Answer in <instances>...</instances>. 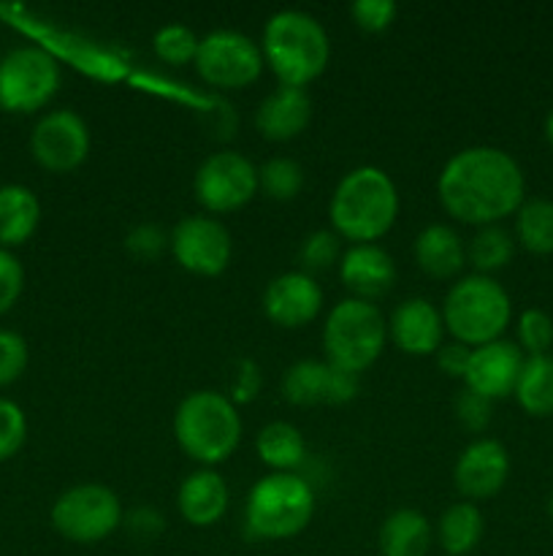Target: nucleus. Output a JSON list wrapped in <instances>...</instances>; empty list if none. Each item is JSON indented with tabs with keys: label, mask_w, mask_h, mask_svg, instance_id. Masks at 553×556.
<instances>
[{
	"label": "nucleus",
	"mask_w": 553,
	"mask_h": 556,
	"mask_svg": "<svg viewBox=\"0 0 553 556\" xmlns=\"http://www.w3.org/2000/svg\"><path fill=\"white\" fill-rule=\"evenodd\" d=\"M442 210L466 226H497L524 204L526 179L513 155L499 147L477 144L459 150L437 179Z\"/></svg>",
	"instance_id": "obj_1"
},
{
	"label": "nucleus",
	"mask_w": 553,
	"mask_h": 556,
	"mask_svg": "<svg viewBox=\"0 0 553 556\" xmlns=\"http://www.w3.org/2000/svg\"><path fill=\"white\" fill-rule=\"evenodd\" d=\"M331 231L350 244H377L399 217V190L388 172L358 166L336 182L329 201Z\"/></svg>",
	"instance_id": "obj_2"
},
{
	"label": "nucleus",
	"mask_w": 553,
	"mask_h": 556,
	"mask_svg": "<svg viewBox=\"0 0 553 556\" xmlns=\"http://www.w3.org/2000/svg\"><path fill=\"white\" fill-rule=\"evenodd\" d=\"M260 54L282 87L304 90L329 65L331 41L318 16L298 9H282L263 25Z\"/></svg>",
	"instance_id": "obj_3"
},
{
	"label": "nucleus",
	"mask_w": 553,
	"mask_h": 556,
	"mask_svg": "<svg viewBox=\"0 0 553 556\" xmlns=\"http://www.w3.org/2000/svg\"><path fill=\"white\" fill-rule=\"evenodd\" d=\"M173 438L190 459L204 467L222 465L242 443V416L231 396L220 391H193L173 413Z\"/></svg>",
	"instance_id": "obj_4"
},
{
	"label": "nucleus",
	"mask_w": 553,
	"mask_h": 556,
	"mask_svg": "<svg viewBox=\"0 0 553 556\" xmlns=\"http://www.w3.org/2000/svg\"><path fill=\"white\" fill-rule=\"evenodd\" d=\"M513 318L507 291L488 275H466L450 286L442 302L445 331L466 348L502 340Z\"/></svg>",
	"instance_id": "obj_5"
},
{
	"label": "nucleus",
	"mask_w": 553,
	"mask_h": 556,
	"mask_svg": "<svg viewBox=\"0 0 553 556\" xmlns=\"http://www.w3.org/2000/svg\"><path fill=\"white\" fill-rule=\"evenodd\" d=\"M314 516V489L301 472H269L247 494L244 525L258 541H287Z\"/></svg>",
	"instance_id": "obj_6"
},
{
	"label": "nucleus",
	"mask_w": 553,
	"mask_h": 556,
	"mask_svg": "<svg viewBox=\"0 0 553 556\" xmlns=\"http://www.w3.org/2000/svg\"><path fill=\"white\" fill-rule=\"evenodd\" d=\"M385 340H388V324L377 304L350 296L334 304L325 315V362L342 372H366L383 353Z\"/></svg>",
	"instance_id": "obj_7"
},
{
	"label": "nucleus",
	"mask_w": 553,
	"mask_h": 556,
	"mask_svg": "<svg viewBox=\"0 0 553 556\" xmlns=\"http://www.w3.org/2000/svg\"><path fill=\"white\" fill-rule=\"evenodd\" d=\"M123 503L101 483H79L52 505V527L70 543H101L123 525Z\"/></svg>",
	"instance_id": "obj_8"
},
{
	"label": "nucleus",
	"mask_w": 553,
	"mask_h": 556,
	"mask_svg": "<svg viewBox=\"0 0 553 556\" xmlns=\"http://www.w3.org/2000/svg\"><path fill=\"white\" fill-rule=\"evenodd\" d=\"M60 87V65L47 49L20 47L0 60V106L30 114L47 106Z\"/></svg>",
	"instance_id": "obj_9"
},
{
	"label": "nucleus",
	"mask_w": 553,
	"mask_h": 556,
	"mask_svg": "<svg viewBox=\"0 0 553 556\" xmlns=\"http://www.w3.org/2000/svg\"><path fill=\"white\" fill-rule=\"evenodd\" d=\"M195 71L217 90H242L263 71V54L249 36L239 30H211L198 41Z\"/></svg>",
	"instance_id": "obj_10"
},
{
	"label": "nucleus",
	"mask_w": 553,
	"mask_h": 556,
	"mask_svg": "<svg viewBox=\"0 0 553 556\" xmlns=\"http://www.w3.org/2000/svg\"><path fill=\"white\" fill-rule=\"evenodd\" d=\"M193 190L198 204L209 215L236 212L244 204H249L258 193V168L242 152H211L195 172Z\"/></svg>",
	"instance_id": "obj_11"
},
{
	"label": "nucleus",
	"mask_w": 553,
	"mask_h": 556,
	"mask_svg": "<svg viewBox=\"0 0 553 556\" xmlns=\"http://www.w3.org/2000/svg\"><path fill=\"white\" fill-rule=\"evenodd\" d=\"M168 248L177 264L190 275L217 277L228 269L233 255L231 231L211 215H190L173 226Z\"/></svg>",
	"instance_id": "obj_12"
},
{
	"label": "nucleus",
	"mask_w": 553,
	"mask_h": 556,
	"mask_svg": "<svg viewBox=\"0 0 553 556\" xmlns=\"http://www.w3.org/2000/svg\"><path fill=\"white\" fill-rule=\"evenodd\" d=\"M30 152L47 172L65 174L79 168L90 155V130L74 109H54L36 123Z\"/></svg>",
	"instance_id": "obj_13"
},
{
	"label": "nucleus",
	"mask_w": 553,
	"mask_h": 556,
	"mask_svg": "<svg viewBox=\"0 0 553 556\" xmlns=\"http://www.w3.org/2000/svg\"><path fill=\"white\" fill-rule=\"evenodd\" d=\"M507 448L491 438H480L466 445L453 467V483L466 503L497 497L504 483H507Z\"/></svg>",
	"instance_id": "obj_14"
},
{
	"label": "nucleus",
	"mask_w": 553,
	"mask_h": 556,
	"mask_svg": "<svg viewBox=\"0 0 553 556\" xmlns=\"http://www.w3.org/2000/svg\"><path fill=\"white\" fill-rule=\"evenodd\" d=\"M524 351L515 342L497 340L488 345L472 348L470 364L464 372V389L497 402L515 391V383L524 369Z\"/></svg>",
	"instance_id": "obj_15"
},
{
	"label": "nucleus",
	"mask_w": 553,
	"mask_h": 556,
	"mask_svg": "<svg viewBox=\"0 0 553 556\" xmlns=\"http://www.w3.org/2000/svg\"><path fill=\"white\" fill-rule=\"evenodd\" d=\"M323 307V291L307 271H285L274 277L263 291V313L282 329H301L312 324Z\"/></svg>",
	"instance_id": "obj_16"
},
{
	"label": "nucleus",
	"mask_w": 553,
	"mask_h": 556,
	"mask_svg": "<svg viewBox=\"0 0 553 556\" xmlns=\"http://www.w3.org/2000/svg\"><path fill=\"white\" fill-rule=\"evenodd\" d=\"M388 337L399 351L410 356L437 353L445 342L442 309L434 307L428 299L412 296L401 302L388 318Z\"/></svg>",
	"instance_id": "obj_17"
},
{
	"label": "nucleus",
	"mask_w": 553,
	"mask_h": 556,
	"mask_svg": "<svg viewBox=\"0 0 553 556\" xmlns=\"http://www.w3.org/2000/svg\"><path fill=\"white\" fill-rule=\"evenodd\" d=\"M339 277L352 299L374 304L394 288L396 264L388 250H383L380 244H350L342 253Z\"/></svg>",
	"instance_id": "obj_18"
},
{
	"label": "nucleus",
	"mask_w": 553,
	"mask_h": 556,
	"mask_svg": "<svg viewBox=\"0 0 553 556\" xmlns=\"http://www.w3.org/2000/svg\"><path fill=\"white\" fill-rule=\"evenodd\" d=\"M312 119V98L298 87H276L260 101L255 128L269 141H291L307 130Z\"/></svg>",
	"instance_id": "obj_19"
},
{
	"label": "nucleus",
	"mask_w": 553,
	"mask_h": 556,
	"mask_svg": "<svg viewBox=\"0 0 553 556\" xmlns=\"http://www.w3.org/2000/svg\"><path fill=\"white\" fill-rule=\"evenodd\" d=\"M228 500H231V492H228L226 478L211 467H204V470H195L193 476L182 481L177 494V508L188 525L211 527L226 516Z\"/></svg>",
	"instance_id": "obj_20"
},
{
	"label": "nucleus",
	"mask_w": 553,
	"mask_h": 556,
	"mask_svg": "<svg viewBox=\"0 0 553 556\" xmlns=\"http://www.w3.org/2000/svg\"><path fill=\"white\" fill-rule=\"evenodd\" d=\"M412 253H415V264L421 266L423 275L434 277V280H450L466 264L464 239L445 223H432L423 228L415 237Z\"/></svg>",
	"instance_id": "obj_21"
},
{
	"label": "nucleus",
	"mask_w": 553,
	"mask_h": 556,
	"mask_svg": "<svg viewBox=\"0 0 553 556\" xmlns=\"http://www.w3.org/2000/svg\"><path fill=\"white\" fill-rule=\"evenodd\" d=\"M434 530L421 510L399 508L383 521L377 546L383 556H426L432 548Z\"/></svg>",
	"instance_id": "obj_22"
},
{
	"label": "nucleus",
	"mask_w": 553,
	"mask_h": 556,
	"mask_svg": "<svg viewBox=\"0 0 553 556\" xmlns=\"http://www.w3.org/2000/svg\"><path fill=\"white\" fill-rule=\"evenodd\" d=\"M41 223V204L25 185L0 188V248H16L36 233Z\"/></svg>",
	"instance_id": "obj_23"
},
{
	"label": "nucleus",
	"mask_w": 553,
	"mask_h": 556,
	"mask_svg": "<svg viewBox=\"0 0 553 556\" xmlns=\"http://www.w3.org/2000/svg\"><path fill=\"white\" fill-rule=\"evenodd\" d=\"M260 462L271 467V472H296L307 459V443L298 427L287 421L266 424L255 440Z\"/></svg>",
	"instance_id": "obj_24"
},
{
	"label": "nucleus",
	"mask_w": 553,
	"mask_h": 556,
	"mask_svg": "<svg viewBox=\"0 0 553 556\" xmlns=\"http://www.w3.org/2000/svg\"><path fill=\"white\" fill-rule=\"evenodd\" d=\"M483 538V514L475 503H453L437 521V541L448 556H466Z\"/></svg>",
	"instance_id": "obj_25"
},
{
	"label": "nucleus",
	"mask_w": 553,
	"mask_h": 556,
	"mask_svg": "<svg viewBox=\"0 0 553 556\" xmlns=\"http://www.w3.org/2000/svg\"><path fill=\"white\" fill-rule=\"evenodd\" d=\"M331 375L334 367L329 362H318V358H301V362L291 364L282 378V396H285L291 405H320L325 402L329 405L331 394Z\"/></svg>",
	"instance_id": "obj_26"
},
{
	"label": "nucleus",
	"mask_w": 553,
	"mask_h": 556,
	"mask_svg": "<svg viewBox=\"0 0 553 556\" xmlns=\"http://www.w3.org/2000/svg\"><path fill=\"white\" fill-rule=\"evenodd\" d=\"M515 400L535 418L553 416V356H529L515 383Z\"/></svg>",
	"instance_id": "obj_27"
},
{
	"label": "nucleus",
	"mask_w": 553,
	"mask_h": 556,
	"mask_svg": "<svg viewBox=\"0 0 553 556\" xmlns=\"http://www.w3.org/2000/svg\"><path fill=\"white\" fill-rule=\"evenodd\" d=\"M515 237L529 253H553V201L529 199L515 212Z\"/></svg>",
	"instance_id": "obj_28"
},
{
	"label": "nucleus",
	"mask_w": 553,
	"mask_h": 556,
	"mask_svg": "<svg viewBox=\"0 0 553 556\" xmlns=\"http://www.w3.org/2000/svg\"><path fill=\"white\" fill-rule=\"evenodd\" d=\"M515 242L510 237V231H504L502 226H486L472 237V242L466 244V261H472V266L477 269V275H488L491 271L504 269V266L513 261Z\"/></svg>",
	"instance_id": "obj_29"
},
{
	"label": "nucleus",
	"mask_w": 553,
	"mask_h": 556,
	"mask_svg": "<svg viewBox=\"0 0 553 556\" xmlns=\"http://www.w3.org/2000/svg\"><path fill=\"white\" fill-rule=\"evenodd\" d=\"M304 168L293 157H269L258 168V190L274 201H291L301 193Z\"/></svg>",
	"instance_id": "obj_30"
},
{
	"label": "nucleus",
	"mask_w": 553,
	"mask_h": 556,
	"mask_svg": "<svg viewBox=\"0 0 553 556\" xmlns=\"http://www.w3.org/2000/svg\"><path fill=\"white\" fill-rule=\"evenodd\" d=\"M201 38L190 30L188 25H173L160 27L152 38V49H155L157 58L168 65H188L195 60V52H198Z\"/></svg>",
	"instance_id": "obj_31"
},
{
	"label": "nucleus",
	"mask_w": 553,
	"mask_h": 556,
	"mask_svg": "<svg viewBox=\"0 0 553 556\" xmlns=\"http://www.w3.org/2000/svg\"><path fill=\"white\" fill-rule=\"evenodd\" d=\"M298 261H301V271L314 275V271H325L342 261V239L339 233L331 228H318V231L307 233V239L298 248Z\"/></svg>",
	"instance_id": "obj_32"
},
{
	"label": "nucleus",
	"mask_w": 553,
	"mask_h": 556,
	"mask_svg": "<svg viewBox=\"0 0 553 556\" xmlns=\"http://www.w3.org/2000/svg\"><path fill=\"white\" fill-rule=\"evenodd\" d=\"M518 348L529 356H545L553 348V318L542 309H526L518 318Z\"/></svg>",
	"instance_id": "obj_33"
},
{
	"label": "nucleus",
	"mask_w": 553,
	"mask_h": 556,
	"mask_svg": "<svg viewBox=\"0 0 553 556\" xmlns=\"http://www.w3.org/2000/svg\"><path fill=\"white\" fill-rule=\"evenodd\" d=\"M27 440V418L16 402L0 396V462H9Z\"/></svg>",
	"instance_id": "obj_34"
},
{
	"label": "nucleus",
	"mask_w": 553,
	"mask_h": 556,
	"mask_svg": "<svg viewBox=\"0 0 553 556\" xmlns=\"http://www.w3.org/2000/svg\"><path fill=\"white\" fill-rule=\"evenodd\" d=\"M27 369V342L16 331L0 329V389L11 386Z\"/></svg>",
	"instance_id": "obj_35"
},
{
	"label": "nucleus",
	"mask_w": 553,
	"mask_h": 556,
	"mask_svg": "<svg viewBox=\"0 0 553 556\" xmlns=\"http://www.w3.org/2000/svg\"><path fill=\"white\" fill-rule=\"evenodd\" d=\"M125 248L130 255L141 261H155L166 253L168 248V233L163 231L155 223H139L136 228H130L128 237H125Z\"/></svg>",
	"instance_id": "obj_36"
},
{
	"label": "nucleus",
	"mask_w": 553,
	"mask_h": 556,
	"mask_svg": "<svg viewBox=\"0 0 553 556\" xmlns=\"http://www.w3.org/2000/svg\"><path fill=\"white\" fill-rule=\"evenodd\" d=\"M352 22L366 33H383L388 30L390 22L396 20L399 9L394 0H356L350 5Z\"/></svg>",
	"instance_id": "obj_37"
},
{
	"label": "nucleus",
	"mask_w": 553,
	"mask_h": 556,
	"mask_svg": "<svg viewBox=\"0 0 553 556\" xmlns=\"http://www.w3.org/2000/svg\"><path fill=\"white\" fill-rule=\"evenodd\" d=\"M455 416H459L461 427L470 429V432H483L488 429L493 418V402L486 396L475 394V391L464 389L455 396Z\"/></svg>",
	"instance_id": "obj_38"
},
{
	"label": "nucleus",
	"mask_w": 553,
	"mask_h": 556,
	"mask_svg": "<svg viewBox=\"0 0 553 556\" xmlns=\"http://www.w3.org/2000/svg\"><path fill=\"white\" fill-rule=\"evenodd\" d=\"M22 288H25V269L9 250L0 248V315L14 307L16 299L22 296Z\"/></svg>",
	"instance_id": "obj_39"
},
{
	"label": "nucleus",
	"mask_w": 553,
	"mask_h": 556,
	"mask_svg": "<svg viewBox=\"0 0 553 556\" xmlns=\"http://www.w3.org/2000/svg\"><path fill=\"white\" fill-rule=\"evenodd\" d=\"M434 356H437V367L442 369V375H448V378L464 380L466 364H470V356H472V348H466V345H461V342L450 340V342H442V345H439V351L434 353Z\"/></svg>",
	"instance_id": "obj_40"
},
{
	"label": "nucleus",
	"mask_w": 553,
	"mask_h": 556,
	"mask_svg": "<svg viewBox=\"0 0 553 556\" xmlns=\"http://www.w3.org/2000/svg\"><path fill=\"white\" fill-rule=\"evenodd\" d=\"M258 391H260L258 364L249 362V358H244V362H239L236 375H233V386H231L233 405H239V402L255 400V396H258Z\"/></svg>",
	"instance_id": "obj_41"
},
{
	"label": "nucleus",
	"mask_w": 553,
	"mask_h": 556,
	"mask_svg": "<svg viewBox=\"0 0 553 556\" xmlns=\"http://www.w3.org/2000/svg\"><path fill=\"white\" fill-rule=\"evenodd\" d=\"M123 521L136 538H155L166 527V521H163V516L155 508H133L130 514H125Z\"/></svg>",
	"instance_id": "obj_42"
},
{
	"label": "nucleus",
	"mask_w": 553,
	"mask_h": 556,
	"mask_svg": "<svg viewBox=\"0 0 553 556\" xmlns=\"http://www.w3.org/2000/svg\"><path fill=\"white\" fill-rule=\"evenodd\" d=\"M545 139H548V144L553 147V109H551V114L545 117Z\"/></svg>",
	"instance_id": "obj_43"
},
{
	"label": "nucleus",
	"mask_w": 553,
	"mask_h": 556,
	"mask_svg": "<svg viewBox=\"0 0 553 556\" xmlns=\"http://www.w3.org/2000/svg\"><path fill=\"white\" fill-rule=\"evenodd\" d=\"M548 516L553 519V494H551V500H548Z\"/></svg>",
	"instance_id": "obj_44"
}]
</instances>
